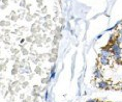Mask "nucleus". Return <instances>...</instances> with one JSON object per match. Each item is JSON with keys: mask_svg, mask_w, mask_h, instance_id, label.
<instances>
[{"mask_svg": "<svg viewBox=\"0 0 122 102\" xmlns=\"http://www.w3.org/2000/svg\"><path fill=\"white\" fill-rule=\"evenodd\" d=\"M95 85H96V88L99 90H110V89H112L113 83L111 80L102 79V80H99V81H96Z\"/></svg>", "mask_w": 122, "mask_h": 102, "instance_id": "f257e3e1", "label": "nucleus"}, {"mask_svg": "<svg viewBox=\"0 0 122 102\" xmlns=\"http://www.w3.org/2000/svg\"><path fill=\"white\" fill-rule=\"evenodd\" d=\"M93 76H94V79H95V81H99V80L103 79L102 69V67H100V66H98V65H97L96 68L93 71Z\"/></svg>", "mask_w": 122, "mask_h": 102, "instance_id": "f03ea898", "label": "nucleus"}, {"mask_svg": "<svg viewBox=\"0 0 122 102\" xmlns=\"http://www.w3.org/2000/svg\"><path fill=\"white\" fill-rule=\"evenodd\" d=\"M97 65L100 67H109L112 65V60L110 58H106L103 56H99L98 55V58H97Z\"/></svg>", "mask_w": 122, "mask_h": 102, "instance_id": "7ed1b4c3", "label": "nucleus"}, {"mask_svg": "<svg viewBox=\"0 0 122 102\" xmlns=\"http://www.w3.org/2000/svg\"><path fill=\"white\" fill-rule=\"evenodd\" d=\"M98 55H99V56H103V57H106V58H110V60L112 58L111 50H110V48L108 47V46H105V47L100 48Z\"/></svg>", "mask_w": 122, "mask_h": 102, "instance_id": "20e7f679", "label": "nucleus"}]
</instances>
